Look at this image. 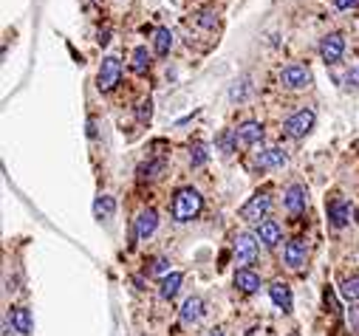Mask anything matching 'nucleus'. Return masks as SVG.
I'll use <instances>...</instances> for the list:
<instances>
[{"label": "nucleus", "mask_w": 359, "mask_h": 336, "mask_svg": "<svg viewBox=\"0 0 359 336\" xmlns=\"http://www.w3.org/2000/svg\"><path fill=\"white\" fill-rule=\"evenodd\" d=\"M201 209H204V198L198 190L193 187H182L175 195H173V204H170V215L175 224H190L193 218L201 215Z\"/></svg>", "instance_id": "1"}, {"label": "nucleus", "mask_w": 359, "mask_h": 336, "mask_svg": "<svg viewBox=\"0 0 359 336\" xmlns=\"http://www.w3.org/2000/svg\"><path fill=\"white\" fill-rule=\"evenodd\" d=\"M232 252H235V260L241 266H252L260 255V240L252 232H237L235 240H232Z\"/></svg>", "instance_id": "2"}, {"label": "nucleus", "mask_w": 359, "mask_h": 336, "mask_svg": "<svg viewBox=\"0 0 359 336\" xmlns=\"http://www.w3.org/2000/svg\"><path fill=\"white\" fill-rule=\"evenodd\" d=\"M314 121H317L314 110H311V108H300V110H294V113L283 121V130H286V136H291V139H303V136H309V133L314 130Z\"/></svg>", "instance_id": "3"}, {"label": "nucleus", "mask_w": 359, "mask_h": 336, "mask_svg": "<svg viewBox=\"0 0 359 336\" xmlns=\"http://www.w3.org/2000/svg\"><path fill=\"white\" fill-rule=\"evenodd\" d=\"M269 209H272V198H269V192H255L244 206H241V218L249 221V224H263Z\"/></svg>", "instance_id": "4"}, {"label": "nucleus", "mask_w": 359, "mask_h": 336, "mask_svg": "<svg viewBox=\"0 0 359 336\" xmlns=\"http://www.w3.org/2000/svg\"><path fill=\"white\" fill-rule=\"evenodd\" d=\"M280 85L286 90H303L311 85V68L303 66V63H291L280 71Z\"/></svg>", "instance_id": "5"}, {"label": "nucleus", "mask_w": 359, "mask_h": 336, "mask_svg": "<svg viewBox=\"0 0 359 336\" xmlns=\"http://www.w3.org/2000/svg\"><path fill=\"white\" fill-rule=\"evenodd\" d=\"M320 57H322L325 66H337L340 59L345 57V37L340 32H328L320 40Z\"/></svg>", "instance_id": "6"}, {"label": "nucleus", "mask_w": 359, "mask_h": 336, "mask_svg": "<svg viewBox=\"0 0 359 336\" xmlns=\"http://www.w3.org/2000/svg\"><path fill=\"white\" fill-rule=\"evenodd\" d=\"M119 77H122V63H119L116 57H105L99 71H97V88L102 94H108V90H113L119 85Z\"/></svg>", "instance_id": "7"}, {"label": "nucleus", "mask_w": 359, "mask_h": 336, "mask_svg": "<svg viewBox=\"0 0 359 336\" xmlns=\"http://www.w3.org/2000/svg\"><path fill=\"white\" fill-rule=\"evenodd\" d=\"M306 257H309V246L303 237H294L283 246V263L291 268V271H300L306 266Z\"/></svg>", "instance_id": "8"}, {"label": "nucleus", "mask_w": 359, "mask_h": 336, "mask_svg": "<svg viewBox=\"0 0 359 336\" xmlns=\"http://www.w3.org/2000/svg\"><path fill=\"white\" fill-rule=\"evenodd\" d=\"M235 136H237V144L255 147V144L263 141V125H260V121H255V119H246V121H241V125H237Z\"/></svg>", "instance_id": "9"}, {"label": "nucleus", "mask_w": 359, "mask_h": 336, "mask_svg": "<svg viewBox=\"0 0 359 336\" xmlns=\"http://www.w3.org/2000/svg\"><path fill=\"white\" fill-rule=\"evenodd\" d=\"M325 212H328V221H331L334 229H342L351 221V206H348L345 198H331L325 204Z\"/></svg>", "instance_id": "10"}, {"label": "nucleus", "mask_w": 359, "mask_h": 336, "mask_svg": "<svg viewBox=\"0 0 359 336\" xmlns=\"http://www.w3.org/2000/svg\"><path fill=\"white\" fill-rule=\"evenodd\" d=\"M159 229V212L156 209H142L139 215H136V237L139 240H147V237H153Z\"/></svg>", "instance_id": "11"}, {"label": "nucleus", "mask_w": 359, "mask_h": 336, "mask_svg": "<svg viewBox=\"0 0 359 336\" xmlns=\"http://www.w3.org/2000/svg\"><path fill=\"white\" fill-rule=\"evenodd\" d=\"M309 204V192L303 184H289L286 192H283V206L291 212V215H297V212H303Z\"/></svg>", "instance_id": "12"}, {"label": "nucleus", "mask_w": 359, "mask_h": 336, "mask_svg": "<svg viewBox=\"0 0 359 336\" xmlns=\"http://www.w3.org/2000/svg\"><path fill=\"white\" fill-rule=\"evenodd\" d=\"M255 237L263 243L266 249H275L278 243L283 240V229H280V224L278 221H263V224H258V229H255Z\"/></svg>", "instance_id": "13"}, {"label": "nucleus", "mask_w": 359, "mask_h": 336, "mask_svg": "<svg viewBox=\"0 0 359 336\" xmlns=\"http://www.w3.org/2000/svg\"><path fill=\"white\" fill-rule=\"evenodd\" d=\"M235 288L244 291V294L260 291V274L252 271V268H237V271H235Z\"/></svg>", "instance_id": "14"}, {"label": "nucleus", "mask_w": 359, "mask_h": 336, "mask_svg": "<svg viewBox=\"0 0 359 336\" xmlns=\"http://www.w3.org/2000/svg\"><path fill=\"white\" fill-rule=\"evenodd\" d=\"M269 297H272V302L278 305L280 311H291L294 299H291V288H289V283H283V280H275L272 286H269Z\"/></svg>", "instance_id": "15"}, {"label": "nucleus", "mask_w": 359, "mask_h": 336, "mask_svg": "<svg viewBox=\"0 0 359 336\" xmlns=\"http://www.w3.org/2000/svg\"><path fill=\"white\" fill-rule=\"evenodd\" d=\"M286 161H289V156H286V150H280V147H269V150H263L258 156V167L260 170H278Z\"/></svg>", "instance_id": "16"}, {"label": "nucleus", "mask_w": 359, "mask_h": 336, "mask_svg": "<svg viewBox=\"0 0 359 336\" xmlns=\"http://www.w3.org/2000/svg\"><path fill=\"white\" fill-rule=\"evenodd\" d=\"M182 322L184 325H195L201 317H204V299L201 297H190V299H184V305H182Z\"/></svg>", "instance_id": "17"}, {"label": "nucleus", "mask_w": 359, "mask_h": 336, "mask_svg": "<svg viewBox=\"0 0 359 336\" xmlns=\"http://www.w3.org/2000/svg\"><path fill=\"white\" fill-rule=\"evenodd\" d=\"M151 66H153V54L147 51V46H136L133 57H130V68L136 74H147V71H151Z\"/></svg>", "instance_id": "18"}, {"label": "nucleus", "mask_w": 359, "mask_h": 336, "mask_svg": "<svg viewBox=\"0 0 359 336\" xmlns=\"http://www.w3.org/2000/svg\"><path fill=\"white\" fill-rule=\"evenodd\" d=\"M182 283H184V274H182V271H173V274H167V277L162 280V286H159L162 299H173L178 291H182Z\"/></svg>", "instance_id": "19"}, {"label": "nucleus", "mask_w": 359, "mask_h": 336, "mask_svg": "<svg viewBox=\"0 0 359 336\" xmlns=\"http://www.w3.org/2000/svg\"><path fill=\"white\" fill-rule=\"evenodd\" d=\"M173 51V32L170 28H156L153 32V54L167 57Z\"/></svg>", "instance_id": "20"}, {"label": "nucleus", "mask_w": 359, "mask_h": 336, "mask_svg": "<svg viewBox=\"0 0 359 336\" xmlns=\"http://www.w3.org/2000/svg\"><path fill=\"white\" fill-rule=\"evenodd\" d=\"M113 212H116V201H113L110 195H99V198L94 201V218H97V221H110Z\"/></svg>", "instance_id": "21"}, {"label": "nucleus", "mask_w": 359, "mask_h": 336, "mask_svg": "<svg viewBox=\"0 0 359 336\" xmlns=\"http://www.w3.org/2000/svg\"><path fill=\"white\" fill-rule=\"evenodd\" d=\"M12 328L17 330V333H32V311L28 308H14L12 311Z\"/></svg>", "instance_id": "22"}, {"label": "nucleus", "mask_w": 359, "mask_h": 336, "mask_svg": "<svg viewBox=\"0 0 359 336\" xmlns=\"http://www.w3.org/2000/svg\"><path fill=\"white\" fill-rule=\"evenodd\" d=\"M164 172V161H151V164H142L139 167V178L142 181H156Z\"/></svg>", "instance_id": "23"}, {"label": "nucleus", "mask_w": 359, "mask_h": 336, "mask_svg": "<svg viewBox=\"0 0 359 336\" xmlns=\"http://www.w3.org/2000/svg\"><path fill=\"white\" fill-rule=\"evenodd\" d=\"M206 159H209V147H206L204 141H195V144L190 147V161H193V167L206 164Z\"/></svg>", "instance_id": "24"}, {"label": "nucleus", "mask_w": 359, "mask_h": 336, "mask_svg": "<svg viewBox=\"0 0 359 336\" xmlns=\"http://www.w3.org/2000/svg\"><path fill=\"white\" fill-rule=\"evenodd\" d=\"M342 297L348 299V302H359V277H348V280H342Z\"/></svg>", "instance_id": "25"}, {"label": "nucleus", "mask_w": 359, "mask_h": 336, "mask_svg": "<svg viewBox=\"0 0 359 336\" xmlns=\"http://www.w3.org/2000/svg\"><path fill=\"white\" fill-rule=\"evenodd\" d=\"M246 94H249V79L244 77L241 82H235L232 88H229V99L232 102H241V99H246Z\"/></svg>", "instance_id": "26"}, {"label": "nucleus", "mask_w": 359, "mask_h": 336, "mask_svg": "<svg viewBox=\"0 0 359 336\" xmlns=\"http://www.w3.org/2000/svg\"><path fill=\"white\" fill-rule=\"evenodd\" d=\"M151 274H153V277H162V280H164L167 274H173V271H170V260H167V257H156V260L151 263Z\"/></svg>", "instance_id": "27"}, {"label": "nucleus", "mask_w": 359, "mask_h": 336, "mask_svg": "<svg viewBox=\"0 0 359 336\" xmlns=\"http://www.w3.org/2000/svg\"><path fill=\"white\" fill-rule=\"evenodd\" d=\"M218 147H221L224 152H235V147H237V136H235V130H224V133L218 136Z\"/></svg>", "instance_id": "28"}, {"label": "nucleus", "mask_w": 359, "mask_h": 336, "mask_svg": "<svg viewBox=\"0 0 359 336\" xmlns=\"http://www.w3.org/2000/svg\"><path fill=\"white\" fill-rule=\"evenodd\" d=\"M195 23H198L201 28H215V26H218V14L209 12V9H204V12L195 14Z\"/></svg>", "instance_id": "29"}, {"label": "nucleus", "mask_w": 359, "mask_h": 336, "mask_svg": "<svg viewBox=\"0 0 359 336\" xmlns=\"http://www.w3.org/2000/svg\"><path fill=\"white\" fill-rule=\"evenodd\" d=\"M151 116H153V102H151V99H144V102L136 108V119L144 125V121H151Z\"/></svg>", "instance_id": "30"}, {"label": "nucleus", "mask_w": 359, "mask_h": 336, "mask_svg": "<svg viewBox=\"0 0 359 336\" xmlns=\"http://www.w3.org/2000/svg\"><path fill=\"white\" fill-rule=\"evenodd\" d=\"M342 88H345V90H359V66H356V68H351V71L345 74Z\"/></svg>", "instance_id": "31"}, {"label": "nucleus", "mask_w": 359, "mask_h": 336, "mask_svg": "<svg viewBox=\"0 0 359 336\" xmlns=\"http://www.w3.org/2000/svg\"><path fill=\"white\" fill-rule=\"evenodd\" d=\"M359 3V0H334V9H340V12H348V9H353Z\"/></svg>", "instance_id": "32"}, {"label": "nucleus", "mask_w": 359, "mask_h": 336, "mask_svg": "<svg viewBox=\"0 0 359 336\" xmlns=\"http://www.w3.org/2000/svg\"><path fill=\"white\" fill-rule=\"evenodd\" d=\"M353 221H356V226H359V209H356V212H353Z\"/></svg>", "instance_id": "33"}, {"label": "nucleus", "mask_w": 359, "mask_h": 336, "mask_svg": "<svg viewBox=\"0 0 359 336\" xmlns=\"http://www.w3.org/2000/svg\"><path fill=\"white\" fill-rule=\"evenodd\" d=\"M209 336H224V330H213V333H209Z\"/></svg>", "instance_id": "34"}]
</instances>
